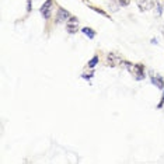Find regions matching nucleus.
<instances>
[{
	"instance_id": "nucleus-7",
	"label": "nucleus",
	"mask_w": 164,
	"mask_h": 164,
	"mask_svg": "<svg viewBox=\"0 0 164 164\" xmlns=\"http://www.w3.org/2000/svg\"><path fill=\"white\" fill-rule=\"evenodd\" d=\"M81 31H83V34H86V35H87L88 38H90V39H93V38H94V36H95V32H94V31H93V29H91V28H88V27H86V28H83V29H81Z\"/></svg>"
},
{
	"instance_id": "nucleus-1",
	"label": "nucleus",
	"mask_w": 164,
	"mask_h": 164,
	"mask_svg": "<svg viewBox=\"0 0 164 164\" xmlns=\"http://www.w3.org/2000/svg\"><path fill=\"white\" fill-rule=\"evenodd\" d=\"M128 70L135 76L136 80H142V79H145V67H143V65H129L128 66Z\"/></svg>"
},
{
	"instance_id": "nucleus-10",
	"label": "nucleus",
	"mask_w": 164,
	"mask_h": 164,
	"mask_svg": "<svg viewBox=\"0 0 164 164\" xmlns=\"http://www.w3.org/2000/svg\"><path fill=\"white\" fill-rule=\"evenodd\" d=\"M118 2H119L121 6H128V4L131 3V0H118Z\"/></svg>"
},
{
	"instance_id": "nucleus-4",
	"label": "nucleus",
	"mask_w": 164,
	"mask_h": 164,
	"mask_svg": "<svg viewBox=\"0 0 164 164\" xmlns=\"http://www.w3.org/2000/svg\"><path fill=\"white\" fill-rule=\"evenodd\" d=\"M138 2V6L140 7V10H150L153 3H152V0H136Z\"/></svg>"
},
{
	"instance_id": "nucleus-5",
	"label": "nucleus",
	"mask_w": 164,
	"mask_h": 164,
	"mask_svg": "<svg viewBox=\"0 0 164 164\" xmlns=\"http://www.w3.org/2000/svg\"><path fill=\"white\" fill-rule=\"evenodd\" d=\"M70 18L69 11H66L65 9H59L58 10V21H67Z\"/></svg>"
},
{
	"instance_id": "nucleus-9",
	"label": "nucleus",
	"mask_w": 164,
	"mask_h": 164,
	"mask_svg": "<svg viewBox=\"0 0 164 164\" xmlns=\"http://www.w3.org/2000/svg\"><path fill=\"white\" fill-rule=\"evenodd\" d=\"M161 10H163V9H161V6L159 3H156V9H154V13H156V15L157 17H160V14H161Z\"/></svg>"
},
{
	"instance_id": "nucleus-12",
	"label": "nucleus",
	"mask_w": 164,
	"mask_h": 164,
	"mask_svg": "<svg viewBox=\"0 0 164 164\" xmlns=\"http://www.w3.org/2000/svg\"><path fill=\"white\" fill-rule=\"evenodd\" d=\"M163 10H164V7H163Z\"/></svg>"
},
{
	"instance_id": "nucleus-6",
	"label": "nucleus",
	"mask_w": 164,
	"mask_h": 164,
	"mask_svg": "<svg viewBox=\"0 0 164 164\" xmlns=\"http://www.w3.org/2000/svg\"><path fill=\"white\" fill-rule=\"evenodd\" d=\"M152 83H153L156 87H159V88H164V80L161 79L160 76H153V77H152Z\"/></svg>"
},
{
	"instance_id": "nucleus-11",
	"label": "nucleus",
	"mask_w": 164,
	"mask_h": 164,
	"mask_svg": "<svg viewBox=\"0 0 164 164\" xmlns=\"http://www.w3.org/2000/svg\"><path fill=\"white\" fill-rule=\"evenodd\" d=\"M163 104H164V95H163V100H161V102L159 104V108H161V107H163Z\"/></svg>"
},
{
	"instance_id": "nucleus-2",
	"label": "nucleus",
	"mask_w": 164,
	"mask_h": 164,
	"mask_svg": "<svg viewBox=\"0 0 164 164\" xmlns=\"http://www.w3.org/2000/svg\"><path fill=\"white\" fill-rule=\"evenodd\" d=\"M52 4H53L52 0H46V2L41 6V14L44 15V18H46V20L51 17V7H52Z\"/></svg>"
},
{
	"instance_id": "nucleus-3",
	"label": "nucleus",
	"mask_w": 164,
	"mask_h": 164,
	"mask_svg": "<svg viewBox=\"0 0 164 164\" xmlns=\"http://www.w3.org/2000/svg\"><path fill=\"white\" fill-rule=\"evenodd\" d=\"M121 62H122V60H121V58L117 53H108V56H107V65H108L109 67L121 65Z\"/></svg>"
},
{
	"instance_id": "nucleus-8",
	"label": "nucleus",
	"mask_w": 164,
	"mask_h": 164,
	"mask_svg": "<svg viewBox=\"0 0 164 164\" xmlns=\"http://www.w3.org/2000/svg\"><path fill=\"white\" fill-rule=\"evenodd\" d=\"M97 63H98V56H94V58H93L90 62H88V67H94Z\"/></svg>"
}]
</instances>
